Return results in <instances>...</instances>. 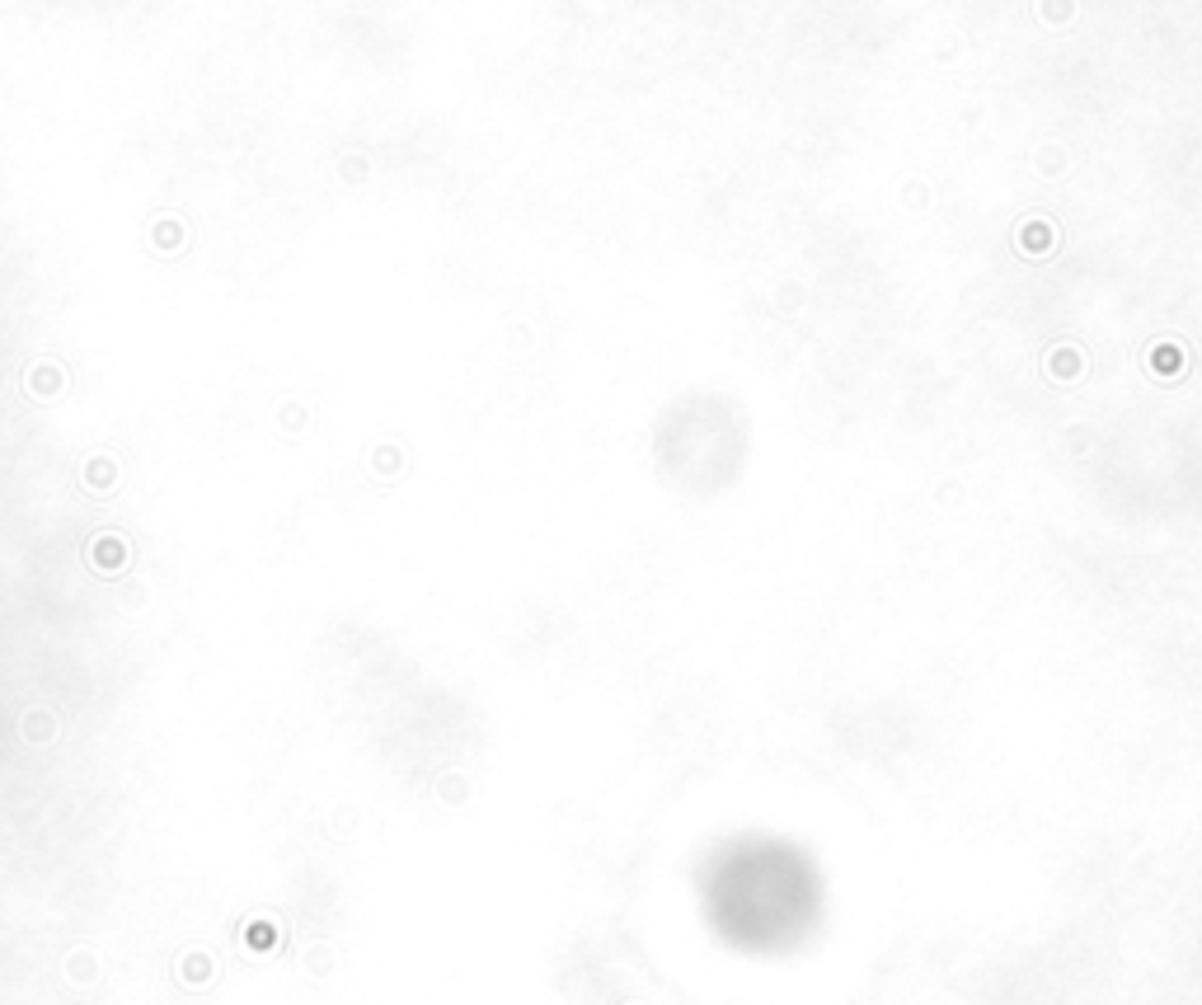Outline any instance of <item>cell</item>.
<instances>
[{"instance_id": "1", "label": "cell", "mask_w": 1202, "mask_h": 1005, "mask_svg": "<svg viewBox=\"0 0 1202 1005\" xmlns=\"http://www.w3.org/2000/svg\"><path fill=\"white\" fill-rule=\"evenodd\" d=\"M1043 15H1048V19H1066V15H1071V0H1043Z\"/></svg>"}]
</instances>
